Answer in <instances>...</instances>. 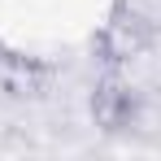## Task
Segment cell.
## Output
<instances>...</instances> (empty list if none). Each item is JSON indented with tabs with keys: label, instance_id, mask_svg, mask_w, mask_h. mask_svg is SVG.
Returning a JSON list of instances; mask_svg holds the SVG:
<instances>
[{
	"label": "cell",
	"instance_id": "6da1fadb",
	"mask_svg": "<svg viewBox=\"0 0 161 161\" xmlns=\"http://www.w3.org/2000/svg\"><path fill=\"white\" fill-rule=\"evenodd\" d=\"M161 44V0H113L96 31V61L122 70Z\"/></svg>",
	"mask_w": 161,
	"mask_h": 161
},
{
	"label": "cell",
	"instance_id": "7a4b0ae2",
	"mask_svg": "<svg viewBox=\"0 0 161 161\" xmlns=\"http://www.w3.org/2000/svg\"><path fill=\"white\" fill-rule=\"evenodd\" d=\"M87 109H92V122L105 135H122V131H131L139 122L144 96H139V87L122 70H105L96 79V87H92V96H87Z\"/></svg>",
	"mask_w": 161,
	"mask_h": 161
}]
</instances>
